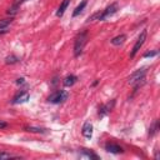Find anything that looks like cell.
Listing matches in <instances>:
<instances>
[{"label":"cell","mask_w":160,"mask_h":160,"mask_svg":"<svg viewBox=\"0 0 160 160\" xmlns=\"http://www.w3.org/2000/svg\"><path fill=\"white\" fill-rule=\"evenodd\" d=\"M22 82H24V78H20L16 80V84H22Z\"/></svg>","instance_id":"cell-24"},{"label":"cell","mask_w":160,"mask_h":160,"mask_svg":"<svg viewBox=\"0 0 160 160\" xmlns=\"http://www.w3.org/2000/svg\"><path fill=\"white\" fill-rule=\"evenodd\" d=\"M69 2H70V0H64V1L60 4V6H59V9H58V11H56V15H58V16H62V15H64L65 10H66L68 6H69Z\"/></svg>","instance_id":"cell-10"},{"label":"cell","mask_w":160,"mask_h":160,"mask_svg":"<svg viewBox=\"0 0 160 160\" xmlns=\"http://www.w3.org/2000/svg\"><path fill=\"white\" fill-rule=\"evenodd\" d=\"M158 55V51L155 50V51H148V52H145L144 54V58H152V56H156Z\"/></svg>","instance_id":"cell-20"},{"label":"cell","mask_w":160,"mask_h":160,"mask_svg":"<svg viewBox=\"0 0 160 160\" xmlns=\"http://www.w3.org/2000/svg\"><path fill=\"white\" fill-rule=\"evenodd\" d=\"M145 40H146V31L144 30V31L139 35V38H138V40H136V42H135L134 48H132V51H131V54H130V56H131V58H134V56L138 54V51L140 50V48L142 46V44L145 42Z\"/></svg>","instance_id":"cell-4"},{"label":"cell","mask_w":160,"mask_h":160,"mask_svg":"<svg viewBox=\"0 0 160 160\" xmlns=\"http://www.w3.org/2000/svg\"><path fill=\"white\" fill-rule=\"evenodd\" d=\"M19 5H16V4H14V5H11L9 9H8V14L9 15H15V14H18V11H19Z\"/></svg>","instance_id":"cell-16"},{"label":"cell","mask_w":160,"mask_h":160,"mask_svg":"<svg viewBox=\"0 0 160 160\" xmlns=\"http://www.w3.org/2000/svg\"><path fill=\"white\" fill-rule=\"evenodd\" d=\"M25 1H26V0H15V2H14V4H16V5H19V6H20V5H21L22 2H25Z\"/></svg>","instance_id":"cell-23"},{"label":"cell","mask_w":160,"mask_h":160,"mask_svg":"<svg viewBox=\"0 0 160 160\" xmlns=\"http://www.w3.org/2000/svg\"><path fill=\"white\" fill-rule=\"evenodd\" d=\"M82 154L85 155V156H88V158H92V159H98V155H95L94 152H91V151H88L86 149H82Z\"/></svg>","instance_id":"cell-19"},{"label":"cell","mask_w":160,"mask_h":160,"mask_svg":"<svg viewBox=\"0 0 160 160\" xmlns=\"http://www.w3.org/2000/svg\"><path fill=\"white\" fill-rule=\"evenodd\" d=\"M118 11V4L116 2H114V4H111V5H109L104 11H101V16H100V20H105V19H108L109 16H111V15H114L115 12Z\"/></svg>","instance_id":"cell-5"},{"label":"cell","mask_w":160,"mask_h":160,"mask_svg":"<svg viewBox=\"0 0 160 160\" xmlns=\"http://www.w3.org/2000/svg\"><path fill=\"white\" fill-rule=\"evenodd\" d=\"M86 41H88V32L86 31H81L76 35L75 42H74V55L75 56H79L82 52L84 46L86 45Z\"/></svg>","instance_id":"cell-1"},{"label":"cell","mask_w":160,"mask_h":160,"mask_svg":"<svg viewBox=\"0 0 160 160\" xmlns=\"http://www.w3.org/2000/svg\"><path fill=\"white\" fill-rule=\"evenodd\" d=\"M76 80H78V78H76L75 75H68V76L64 79L62 84H64V86H71V85H74V84L76 82Z\"/></svg>","instance_id":"cell-11"},{"label":"cell","mask_w":160,"mask_h":160,"mask_svg":"<svg viewBox=\"0 0 160 160\" xmlns=\"http://www.w3.org/2000/svg\"><path fill=\"white\" fill-rule=\"evenodd\" d=\"M69 96V92L65 91V90H56L55 92H52L50 96H49V101L52 102V104H60V102H64Z\"/></svg>","instance_id":"cell-3"},{"label":"cell","mask_w":160,"mask_h":160,"mask_svg":"<svg viewBox=\"0 0 160 160\" xmlns=\"http://www.w3.org/2000/svg\"><path fill=\"white\" fill-rule=\"evenodd\" d=\"M112 105H114V102H111V105H110V102L109 104H106V105H102L100 109H99V115H105V114H108L110 110H111V108H112Z\"/></svg>","instance_id":"cell-13"},{"label":"cell","mask_w":160,"mask_h":160,"mask_svg":"<svg viewBox=\"0 0 160 160\" xmlns=\"http://www.w3.org/2000/svg\"><path fill=\"white\" fill-rule=\"evenodd\" d=\"M10 158H12V155H10L8 152H0V160L1 159H10Z\"/></svg>","instance_id":"cell-21"},{"label":"cell","mask_w":160,"mask_h":160,"mask_svg":"<svg viewBox=\"0 0 160 160\" xmlns=\"http://www.w3.org/2000/svg\"><path fill=\"white\" fill-rule=\"evenodd\" d=\"M105 150L109 152H112V154H120L124 151L121 146H119L118 144H112V142H108L105 145Z\"/></svg>","instance_id":"cell-7"},{"label":"cell","mask_w":160,"mask_h":160,"mask_svg":"<svg viewBox=\"0 0 160 160\" xmlns=\"http://www.w3.org/2000/svg\"><path fill=\"white\" fill-rule=\"evenodd\" d=\"M125 40H126V36H125L124 34H121V35H118V36H115L114 39H111V44L115 45V46H119V45L124 44Z\"/></svg>","instance_id":"cell-9"},{"label":"cell","mask_w":160,"mask_h":160,"mask_svg":"<svg viewBox=\"0 0 160 160\" xmlns=\"http://www.w3.org/2000/svg\"><path fill=\"white\" fill-rule=\"evenodd\" d=\"M8 126V124L5 122V121H1L0 120V129H4V128H6Z\"/></svg>","instance_id":"cell-22"},{"label":"cell","mask_w":160,"mask_h":160,"mask_svg":"<svg viewBox=\"0 0 160 160\" xmlns=\"http://www.w3.org/2000/svg\"><path fill=\"white\" fill-rule=\"evenodd\" d=\"M158 130H159V121L155 120V121L152 122V125L150 126V129H149V134H150V135H154Z\"/></svg>","instance_id":"cell-14"},{"label":"cell","mask_w":160,"mask_h":160,"mask_svg":"<svg viewBox=\"0 0 160 160\" xmlns=\"http://www.w3.org/2000/svg\"><path fill=\"white\" fill-rule=\"evenodd\" d=\"M145 74H146V68H141V69H138L135 72H132L129 79H128V82L130 85H135V84H140V81L144 80L145 78Z\"/></svg>","instance_id":"cell-2"},{"label":"cell","mask_w":160,"mask_h":160,"mask_svg":"<svg viewBox=\"0 0 160 160\" xmlns=\"http://www.w3.org/2000/svg\"><path fill=\"white\" fill-rule=\"evenodd\" d=\"M30 95L28 91H20L19 94H16L12 99V104H22V102H26L29 100Z\"/></svg>","instance_id":"cell-6"},{"label":"cell","mask_w":160,"mask_h":160,"mask_svg":"<svg viewBox=\"0 0 160 160\" xmlns=\"http://www.w3.org/2000/svg\"><path fill=\"white\" fill-rule=\"evenodd\" d=\"M86 4H88V0H82V1L75 8V10H74V12H72V16H78V15L84 10V8L86 6Z\"/></svg>","instance_id":"cell-12"},{"label":"cell","mask_w":160,"mask_h":160,"mask_svg":"<svg viewBox=\"0 0 160 160\" xmlns=\"http://www.w3.org/2000/svg\"><path fill=\"white\" fill-rule=\"evenodd\" d=\"M26 131H31V132H46L45 129H41V128H34V126H29V128H25Z\"/></svg>","instance_id":"cell-17"},{"label":"cell","mask_w":160,"mask_h":160,"mask_svg":"<svg viewBox=\"0 0 160 160\" xmlns=\"http://www.w3.org/2000/svg\"><path fill=\"white\" fill-rule=\"evenodd\" d=\"M18 61H19V58L15 56V55H9V56L5 58V62L6 64H15Z\"/></svg>","instance_id":"cell-15"},{"label":"cell","mask_w":160,"mask_h":160,"mask_svg":"<svg viewBox=\"0 0 160 160\" xmlns=\"http://www.w3.org/2000/svg\"><path fill=\"white\" fill-rule=\"evenodd\" d=\"M82 135L85 138H88V139L91 138V135H92V125L90 122H85L84 124V126H82Z\"/></svg>","instance_id":"cell-8"},{"label":"cell","mask_w":160,"mask_h":160,"mask_svg":"<svg viewBox=\"0 0 160 160\" xmlns=\"http://www.w3.org/2000/svg\"><path fill=\"white\" fill-rule=\"evenodd\" d=\"M12 21V19H1L0 20V29H4V28H8V25Z\"/></svg>","instance_id":"cell-18"}]
</instances>
